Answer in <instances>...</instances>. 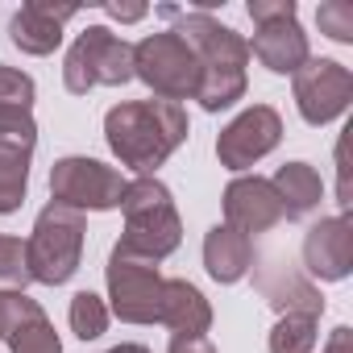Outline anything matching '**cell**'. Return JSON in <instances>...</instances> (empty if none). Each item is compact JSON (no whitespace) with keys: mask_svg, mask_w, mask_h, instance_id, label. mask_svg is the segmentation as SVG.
<instances>
[{"mask_svg":"<svg viewBox=\"0 0 353 353\" xmlns=\"http://www.w3.org/2000/svg\"><path fill=\"white\" fill-rule=\"evenodd\" d=\"M21 291H0V341L9 336V324H13V303H17Z\"/></svg>","mask_w":353,"mask_h":353,"instance_id":"28","label":"cell"},{"mask_svg":"<svg viewBox=\"0 0 353 353\" xmlns=\"http://www.w3.org/2000/svg\"><path fill=\"white\" fill-rule=\"evenodd\" d=\"M121 212H125V237H121L125 250L145 254L154 262H162V258H170L174 250H179V241H183L179 208H174V200H170V188L158 183L154 174L129 179Z\"/></svg>","mask_w":353,"mask_h":353,"instance_id":"3","label":"cell"},{"mask_svg":"<svg viewBox=\"0 0 353 353\" xmlns=\"http://www.w3.org/2000/svg\"><path fill=\"white\" fill-rule=\"evenodd\" d=\"M34 96H38V83L34 75L17 71V67H0V108H34Z\"/></svg>","mask_w":353,"mask_h":353,"instance_id":"24","label":"cell"},{"mask_svg":"<svg viewBox=\"0 0 353 353\" xmlns=\"http://www.w3.org/2000/svg\"><path fill=\"white\" fill-rule=\"evenodd\" d=\"M133 79H141L154 92V100H170V104L196 100L200 59L174 30H162L133 46Z\"/></svg>","mask_w":353,"mask_h":353,"instance_id":"5","label":"cell"},{"mask_svg":"<svg viewBox=\"0 0 353 353\" xmlns=\"http://www.w3.org/2000/svg\"><path fill=\"white\" fill-rule=\"evenodd\" d=\"M192 125L183 104L170 100H125L104 117V141L121 158V166L137 174H154L174 150L188 141Z\"/></svg>","mask_w":353,"mask_h":353,"instance_id":"2","label":"cell"},{"mask_svg":"<svg viewBox=\"0 0 353 353\" xmlns=\"http://www.w3.org/2000/svg\"><path fill=\"white\" fill-rule=\"evenodd\" d=\"M133 79V46L117 38L108 26H88L63 63V83L71 96H88L92 88H121Z\"/></svg>","mask_w":353,"mask_h":353,"instance_id":"6","label":"cell"},{"mask_svg":"<svg viewBox=\"0 0 353 353\" xmlns=\"http://www.w3.org/2000/svg\"><path fill=\"white\" fill-rule=\"evenodd\" d=\"M67 320H71V332L79 341H96L108 332V303L92 291H79L71 295V307H67Z\"/></svg>","mask_w":353,"mask_h":353,"instance_id":"22","label":"cell"},{"mask_svg":"<svg viewBox=\"0 0 353 353\" xmlns=\"http://www.w3.org/2000/svg\"><path fill=\"white\" fill-rule=\"evenodd\" d=\"M204 270L216 283H241L254 270V241L229 225H212L204 237Z\"/></svg>","mask_w":353,"mask_h":353,"instance_id":"18","label":"cell"},{"mask_svg":"<svg viewBox=\"0 0 353 353\" xmlns=\"http://www.w3.org/2000/svg\"><path fill=\"white\" fill-rule=\"evenodd\" d=\"M129 179L121 170L83 158V154H67L50 166V204L75 208V212H112L125 200Z\"/></svg>","mask_w":353,"mask_h":353,"instance_id":"8","label":"cell"},{"mask_svg":"<svg viewBox=\"0 0 353 353\" xmlns=\"http://www.w3.org/2000/svg\"><path fill=\"white\" fill-rule=\"evenodd\" d=\"M9 349L13 353H63V341L50 324V316L42 312L38 299H30L26 291L13 303V324H9Z\"/></svg>","mask_w":353,"mask_h":353,"instance_id":"20","label":"cell"},{"mask_svg":"<svg viewBox=\"0 0 353 353\" xmlns=\"http://www.w3.org/2000/svg\"><path fill=\"white\" fill-rule=\"evenodd\" d=\"M104 283H108V299H112L108 316H117L125 324H158V303H162L166 279L158 274L154 258L133 254L117 241L108 254V266H104Z\"/></svg>","mask_w":353,"mask_h":353,"instance_id":"7","label":"cell"},{"mask_svg":"<svg viewBox=\"0 0 353 353\" xmlns=\"http://www.w3.org/2000/svg\"><path fill=\"white\" fill-rule=\"evenodd\" d=\"M279 221H283V204H279L270 179H262V174H237L225 188V225L229 229L258 237V233H270Z\"/></svg>","mask_w":353,"mask_h":353,"instance_id":"12","label":"cell"},{"mask_svg":"<svg viewBox=\"0 0 353 353\" xmlns=\"http://www.w3.org/2000/svg\"><path fill=\"white\" fill-rule=\"evenodd\" d=\"M158 17L174 21V34H179V38L196 50V59H200V92H196L200 108H204V112H225V108H233V104L245 96L250 42H245L237 30H229V26H221L216 17L196 13V9L188 13V9L162 5Z\"/></svg>","mask_w":353,"mask_h":353,"instance_id":"1","label":"cell"},{"mask_svg":"<svg viewBox=\"0 0 353 353\" xmlns=\"http://www.w3.org/2000/svg\"><path fill=\"white\" fill-rule=\"evenodd\" d=\"M254 283H258L262 299H266L279 316L299 312V316H316V320H320V312H324L320 291H316V287H312L295 266H291V262H283V258H266V262L258 266Z\"/></svg>","mask_w":353,"mask_h":353,"instance_id":"15","label":"cell"},{"mask_svg":"<svg viewBox=\"0 0 353 353\" xmlns=\"http://www.w3.org/2000/svg\"><path fill=\"white\" fill-rule=\"evenodd\" d=\"M349 345H353V332L341 324V328H332V341H328V349H324V353H353Z\"/></svg>","mask_w":353,"mask_h":353,"instance_id":"30","label":"cell"},{"mask_svg":"<svg viewBox=\"0 0 353 353\" xmlns=\"http://www.w3.org/2000/svg\"><path fill=\"white\" fill-rule=\"evenodd\" d=\"M303 270L324 279V283H341L353 270V229L345 216H324L303 233Z\"/></svg>","mask_w":353,"mask_h":353,"instance_id":"13","label":"cell"},{"mask_svg":"<svg viewBox=\"0 0 353 353\" xmlns=\"http://www.w3.org/2000/svg\"><path fill=\"white\" fill-rule=\"evenodd\" d=\"M250 17H254V26L295 17V0H250Z\"/></svg>","mask_w":353,"mask_h":353,"instance_id":"26","label":"cell"},{"mask_svg":"<svg viewBox=\"0 0 353 353\" xmlns=\"http://www.w3.org/2000/svg\"><path fill=\"white\" fill-rule=\"evenodd\" d=\"M34 283L30 262H26V241L0 233V291H26Z\"/></svg>","mask_w":353,"mask_h":353,"instance_id":"23","label":"cell"},{"mask_svg":"<svg viewBox=\"0 0 353 353\" xmlns=\"http://www.w3.org/2000/svg\"><path fill=\"white\" fill-rule=\"evenodd\" d=\"M158 324H166L174 336H204L212 328V303L204 291L188 279H166L162 283V303H158Z\"/></svg>","mask_w":353,"mask_h":353,"instance_id":"17","label":"cell"},{"mask_svg":"<svg viewBox=\"0 0 353 353\" xmlns=\"http://www.w3.org/2000/svg\"><path fill=\"white\" fill-rule=\"evenodd\" d=\"M75 5H46V0H30L9 21V42L21 54H54L63 46V26L75 17Z\"/></svg>","mask_w":353,"mask_h":353,"instance_id":"14","label":"cell"},{"mask_svg":"<svg viewBox=\"0 0 353 353\" xmlns=\"http://www.w3.org/2000/svg\"><path fill=\"white\" fill-rule=\"evenodd\" d=\"M166 353H216V345L208 336H170Z\"/></svg>","mask_w":353,"mask_h":353,"instance_id":"27","label":"cell"},{"mask_svg":"<svg viewBox=\"0 0 353 353\" xmlns=\"http://www.w3.org/2000/svg\"><path fill=\"white\" fill-rule=\"evenodd\" d=\"M316 21H320V34H328L332 42L341 46L353 42V5H345V0H324L316 9Z\"/></svg>","mask_w":353,"mask_h":353,"instance_id":"25","label":"cell"},{"mask_svg":"<svg viewBox=\"0 0 353 353\" xmlns=\"http://www.w3.org/2000/svg\"><path fill=\"white\" fill-rule=\"evenodd\" d=\"M270 188H274V196L283 204V221H303L324 200V179H320V170L307 166V162H283L274 170Z\"/></svg>","mask_w":353,"mask_h":353,"instance_id":"19","label":"cell"},{"mask_svg":"<svg viewBox=\"0 0 353 353\" xmlns=\"http://www.w3.org/2000/svg\"><path fill=\"white\" fill-rule=\"evenodd\" d=\"M250 54H254L266 71H274V75H295V71L312 59V54H307V34L299 30L295 17L258 26V34H254V42H250Z\"/></svg>","mask_w":353,"mask_h":353,"instance_id":"16","label":"cell"},{"mask_svg":"<svg viewBox=\"0 0 353 353\" xmlns=\"http://www.w3.org/2000/svg\"><path fill=\"white\" fill-rule=\"evenodd\" d=\"M79 258H83V212L46 204L34 221V233L26 237V262L34 283L63 287L79 270Z\"/></svg>","mask_w":353,"mask_h":353,"instance_id":"4","label":"cell"},{"mask_svg":"<svg viewBox=\"0 0 353 353\" xmlns=\"http://www.w3.org/2000/svg\"><path fill=\"white\" fill-rule=\"evenodd\" d=\"M34 145H38L34 112L0 108V216H9L26 204Z\"/></svg>","mask_w":353,"mask_h":353,"instance_id":"10","label":"cell"},{"mask_svg":"<svg viewBox=\"0 0 353 353\" xmlns=\"http://www.w3.org/2000/svg\"><path fill=\"white\" fill-rule=\"evenodd\" d=\"M108 353H150V349L137 345V341H129V345H117V349H108Z\"/></svg>","mask_w":353,"mask_h":353,"instance_id":"31","label":"cell"},{"mask_svg":"<svg viewBox=\"0 0 353 353\" xmlns=\"http://www.w3.org/2000/svg\"><path fill=\"white\" fill-rule=\"evenodd\" d=\"M266 345H270V353H312L316 349V316H299V312L279 316Z\"/></svg>","mask_w":353,"mask_h":353,"instance_id":"21","label":"cell"},{"mask_svg":"<svg viewBox=\"0 0 353 353\" xmlns=\"http://www.w3.org/2000/svg\"><path fill=\"white\" fill-rule=\"evenodd\" d=\"M283 141V117L270 104H254L241 117H233L221 137H216V158L229 170H250L254 162H262L274 145Z\"/></svg>","mask_w":353,"mask_h":353,"instance_id":"11","label":"cell"},{"mask_svg":"<svg viewBox=\"0 0 353 353\" xmlns=\"http://www.w3.org/2000/svg\"><path fill=\"white\" fill-rule=\"evenodd\" d=\"M104 13L112 21H141L145 17V5H104Z\"/></svg>","mask_w":353,"mask_h":353,"instance_id":"29","label":"cell"},{"mask_svg":"<svg viewBox=\"0 0 353 353\" xmlns=\"http://www.w3.org/2000/svg\"><path fill=\"white\" fill-rule=\"evenodd\" d=\"M353 104V71L336 59H307L295 71V108L307 125H328Z\"/></svg>","mask_w":353,"mask_h":353,"instance_id":"9","label":"cell"}]
</instances>
